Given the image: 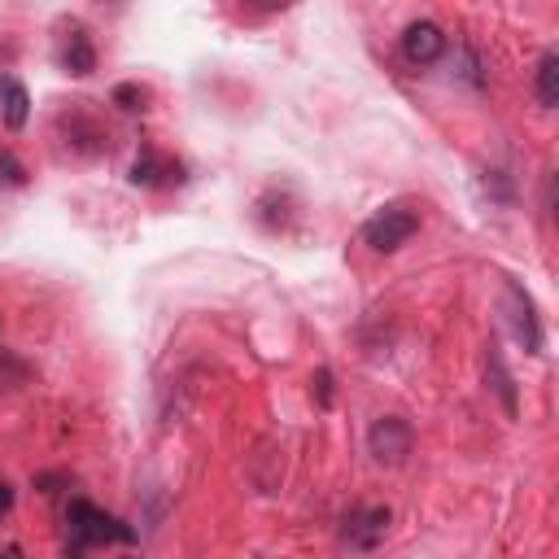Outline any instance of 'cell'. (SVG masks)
<instances>
[{
	"label": "cell",
	"instance_id": "12",
	"mask_svg": "<svg viewBox=\"0 0 559 559\" xmlns=\"http://www.w3.org/2000/svg\"><path fill=\"white\" fill-rule=\"evenodd\" d=\"M533 88H538V105H542V110H555V105H559V53L555 49L542 53Z\"/></svg>",
	"mask_w": 559,
	"mask_h": 559
},
{
	"label": "cell",
	"instance_id": "8",
	"mask_svg": "<svg viewBox=\"0 0 559 559\" xmlns=\"http://www.w3.org/2000/svg\"><path fill=\"white\" fill-rule=\"evenodd\" d=\"M485 380H490L494 398L503 402L507 420H516V415H520V402H516V380H511L507 363H503V350H498L494 341H490V346H485Z\"/></svg>",
	"mask_w": 559,
	"mask_h": 559
},
{
	"label": "cell",
	"instance_id": "11",
	"mask_svg": "<svg viewBox=\"0 0 559 559\" xmlns=\"http://www.w3.org/2000/svg\"><path fill=\"white\" fill-rule=\"evenodd\" d=\"M0 105H5V123L14 127V132H22L31 118V97L27 88H22L18 79H0Z\"/></svg>",
	"mask_w": 559,
	"mask_h": 559
},
{
	"label": "cell",
	"instance_id": "7",
	"mask_svg": "<svg viewBox=\"0 0 559 559\" xmlns=\"http://www.w3.org/2000/svg\"><path fill=\"white\" fill-rule=\"evenodd\" d=\"M132 184L136 188H171V184H184V166L175 158H166L158 149H140L136 162H132Z\"/></svg>",
	"mask_w": 559,
	"mask_h": 559
},
{
	"label": "cell",
	"instance_id": "16",
	"mask_svg": "<svg viewBox=\"0 0 559 559\" xmlns=\"http://www.w3.org/2000/svg\"><path fill=\"white\" fill-rule=\"evenodd\" d=\"M459 79L463 83H472V88H485V62H481V53L472 49V44H463L459 49Z\"/></svg>",
	"mask_w": 559,
	"mask_h": 559
},
{
	"label": "cell",
	"instance_id": "14",
	"mask_svg": "<svg viewBox=\"0 0 559 559\" xmlns=\"http://www.w3.org/2000/svg\"><path fill=\"white\" fill-rule=\"evenodd\" d=\"M110 101L123 114H140V110H149V88H140V83H118L110 92Z\"/></svg>",
	"mask_w": 559,
	"mask_h": 559
},
{
	"label": "cell",
	"instance_id": "4",
	"mask_svg": "<svg viewBox=\"0 0 559 559\" xmlns=\"http://www.w3.org/2000/svg\"><path fill=\"white\" fill-rule=\"evenodd\" d=\"M389 525H394V511L385 503L350 507L346 520H341V542H346L350 551H376V546L389 538Z\"/></svg>",
	"mask_w": 559,
	"mask_h": 559
},
{
	"label": "cell",
	"instance_id": "6",
	"mask_svg": "<svg viewBox=\"0 0 559 559\" xmlns=\"http://www.w3.org/2000/svg\"><path fill=\"white\" fill-rule=\"evenodd\" d=\"M442 53H446V31L437 22H428V18L407 22V31H402V57L411 66H433Z\"/></svg>",
	"mask_w": 559,
	"mask_h": 559
},
{
	"label": "cell",
	"instance_id": "13",
	"mask_svg": "<svg viewBox=\"0 0 559 559\" xmlns=\"http://www.w3.org/2000/svg\"><path fill=\"white\" fill-rule=\"evenodd\" d=\"M31 380V363L18 359L14 350H0V389H22Z\"/></svg>",
	"mask_w": 559,
	"mask_h": 559
},
{
	"label": "cell",
	"instance_id": "2",
	"mask_svg": "<svg viewBox=\"0 0 559 559\" xmlns=\"http://www.w3.org/2000/svg\"><path fill=\"white\" fill-rule=\"evenodd\" d=\"M415 232H420V214L411 206H385L363 223V241L372 245L376 254H394V249L407 245Z\"/></svg>",
	"mask_w": 559,
	"mask_h": 559
},
{
	"label": "cell",
	"instance_id": "3",
	"mask_svg": "<svg viewBox=\"0 0 559 559\" xmlns=\"http://www.w3.org/2000/svg\"><path fill=\"white\" fill-rule=\"evenodd\" d=\"M367 450H372V459L380 468H402L415 450L411 420H402V415H380L372 424V433H367Z\"/></svg>",
	"mask_w": 559,
	"mask_h": 559
},
{
	"label": "cell",
	"instance_id": "1",
	"mask_svg": "<svg viewBox=\"0 0 559 559\" xmlns=\"http://www.w3.org/2000/svg\"><path fill=\"white\" fill-rule=\"evenodd\" d=\"M66 525H70V542H66V559H83L88 546H101V542H132L136 529H127L123 520H114L110 511L92 507L88 498H75L66 511Z\"/></svg>",
	"mask_w": 559,
	"mask_h": 559
},
{
	"label": "cell",
	"instance_id": "18",
	"mask_svg": "<svg viewBox=\"0 0 559 559\" xmlns=\"http://www.w3.org/2000/svg\"><path fill=\"white\" fill-rule=\"evenodd\" d=\"M9 511H14V485H9L5 477H0V520H5Z\"/></svg>",
	"mask_w": 559,
	"mask_h": 559
},
{
	"label": "cell",
	"instance_id": "10",
	"mask_svg": "<svg viewBox=\"0 0 559 559\" xmlns=\"http://www.w3.org/2000/svg\"><path fill=\"white\" fill-rule=\"evenodd\" d=\"M62 66H66V75H92L97 70V49H92V40H88V31L75 27L70 31V40H66V49H62Z\"/></svg>",
	"mask_w": 559,
	"mask_h": 559
},
{
	"label": "cell",
	"instance_id": "5",
	"mask_svg": "<svg viewBox=\"0 0 559 559\" xmlns=\"http://www.w3.org/2000/svg\"><path fill=\"white\" fill-rule=\"evenodd\" d=\"M507 319H511V332L516 341L525 346V354H542V319H538V306H533L529 289L520 280L507 276Z\"/></svg>",
	"mask_w": 559,
	"mask_h": 559
},
{
	"label": "cell",
	"instance_id": "19",
	"mask_svg": "<svg viewBox=\"0 0 559 559\" xmlns=\"http://www.w3.org/2000/svg\"><path fill=\"white\" fill-rule=\"evenodd\" d=\"M0 559H22L18 546H0Z\"/></svg>",
	"mask_w": 559,
	"mask_h": 559
},
{
	"label": "cell",
	"instance_id": "17",
	"mask_svg": "<svg viewBox=\"0 0 559 559\" xmlns=\"http://www.w3.org/2000/svg\"><path fill=\"white\" fill-rule=\"evenodd\" d=\"M311 394H315V402H319V407H332V372H328V367H319V372L311 376Z\"/></svg>",
	"mask_w": 559,
	"mask_h": 559
},
{
	"label": "cell",
	"instance_id": "9",
	"mask_svg": "<svg viewBox=\"0 0 559 559\" xmlns=\"http://www.w3.org/2000/svg\"><path fill=\"white\" fill-rule=\"evenodd\" d=\"M62 132H66V145L75 153H105V149H110V132H105L101 123H92L88 114L62 118Z\"/></svg>",
	"mask_w": 559,
	"mask_h": 559
},
{
	"label": "cell",
	"instance_id": "15",
	"mask_svg": "<svg viewBox=\"0 0 559 559\" xmlns=\"http://www.w3.org/2000/svg\"><path fill=\"white\" fill-rule=\"evenodd\" d=\"M31 180V171L22 166V158L14 149H0V188H22Z\"/></svg>",
	"mask_w": 559,
	"mask_h": 559
}]
</instances>
